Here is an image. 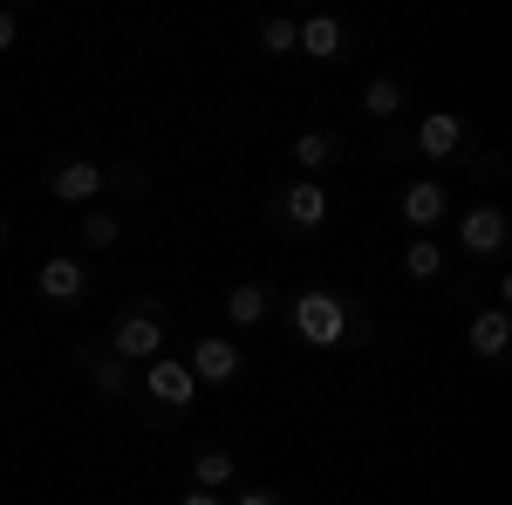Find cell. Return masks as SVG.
I'll return each instance as SVG.
<instances>
[{
  "label": "cell",
  "instance_id": "1",
  "mask_svg": "<svg viewBox=\"0 0 512 505\" xmlns=\"http://www.w3.org/2000/svg\"><path fill=\"white\" fill-rule=\"evenodd\" d=\"M137 383V410L151 417L158 430H178L185 424V410H192V369H185V355H158V362H144V376H130Z\"/></svg>",
  "mask_w": 512,
  "mask_h": 505
},
{
  "label": "cell",
  "instance_id": "2",
  "mask_svg": "<svg viewBox=\"0 0 512 505\" xmlns=\"http://www.w3.org/2000/svg\"><path fill=\"white\" fill-rule=\"evenodd\" d=\"M103 349L117 355L123 369H137V362H158L164 355V308L158 301H137V308H123L110 321V342Z\"/></svg>",
  "mask_w": 512,
  "mask_h": 505
},
{
  "label": "cell",
  "instance_id": "3",
  "mask_svg": "<svg viewBox=\"0 0 512 505\" xmlns=\"http://www.w3.org/2000/svg\"><path fill=\"white\" fill-rule=\"evenodd\" d=\"M349 301L342 294H328V287H308L301 301H294V335L308 342V349H342L349 342Z\"/></svg>",
  "mask_w": 512,
  "mask_h": 505
},
{
  "label": "cell",
  "instance_id": "4",
  "mask_svg": "<svg viewBox=\"0 0 512 505\" xmlns=\"http://www.w3.org/2000/svg\"><path fill=\"white\" fill-rule=\"evenodd\" d=\"M267 219H274V233H308L315 239L321 226H328V192H321V178H294V185H280L274 198H267Z\"/></svg>",
  "mask_w": 512,
  "mask_h": 505
},
{
  "label": "cell",
  "instance_id": "5",
  "mask_svg": "<svg viewBox=\"0 0 512 505\" xmlns=\"http://www.w3.org/2000/svg\"><path fill=\"white\" fill-rule=\"evenodd\" d=\"M185 369H192V383L205 389H226L246 376V349H239L233 335H198L192 349H185Z\"/></svg>",
  "mask_w": 512,
  "mask_h": 505
},
{
  "label": "cell",
  "instance_id": "6",
  "mask_svg": "<svg viewBox=\"0 0 512 505\" xmlns=\"http://www.w3.org/2000/svg\"><path fill=\"white\" fill-rule=\"evenodd\" d=\"M458 246H465V260H499V253L512 246V219L499 212V205H465Z\"/></svg>",
  "mask_w": 512,
  "mask_h": 505
},
{
  "label": "cell",
  "instance_id": "7",
  "mask_svg": "<svg viewBox=\"0 0 512 505\" xmlns=\"http://www.w3.org/2000/svg\"><path fill=\"white\" fill-rule=\"evenodd\" d=\"M48 198L89 212V205L103 198V164H89V157H55V164H48Z\"/></svg>",
  "mask_w": 512,
  "mask_h": 505
},
{
  "label": "cell",
  "instance_id": "8",
  "mask_svg": "<svg viewBox=\"0 0 512 505\" xmlns=\"http://www.w3.org/2000/svg\"><path fill=\"white\" fill-rule=\"evenodd\" d=\"M35 287H41V301H55V308H76L82 294H89V260H82V253H55V260H41Z\"/></svg>",
  "mask_w": 512,
  "mask_h": 505
},
{
  "label": "cell",
  "instance_id": "9",
  "mask_svg": "<svg viewBox=\"0 0 512 505\" xmlns=\"http://www.w3.org/2000/svg\"><path fill=\"white\" fill-rule=\"evenodd\" d=\"M444 219H451V192H444L437 178H410V185H403V226L431 239Z\"/></svg>",
  "mask_w": 512,
  "mask_h": 505
},
{
  "label": "cell",
  "instance_id": "10",
  "mask_svg": "<svg viewBox=\"0 0 512 505\" xmlns=\"http://www.w3.org/2000/svg\"><path fill=\"white\" fill-rule=\"evenodd\" d=\"M294 48H301L308 62H342V55H349V28H342L335 14H308V21H294Z\"/></svg>",
  "mask_w": 512,
  "mask_h": 505
},
{
  "label": "cell",
  "instance_id": "11",
  "mask_svg": "<svg viewBox=\"0 0 512 505\" xmlns=\"http://www.w3.org/2000/svg\"><path fill=\"white\" fill-rule=\"evenodd\" d=\"M417 151L437 157V164L458 157L465 151V117H458V110H424V117H417Z\"/></svg>",
  "mask_w": 512,
  "mask_h": 505
},
{
  "label": "cell",
  "instance_id": "12",
  "mask_svg": "<svg viewBox=\"0 0 512 505\" xmlns=\"http://www.w3.org/2000/svg\"><path fill=\"white\" fill-rule=\"evenodd\" d=\"M465 349H472L478 362H499V355L512 349V314L506 308H478L472 328H465Z\"/></svg>",
  "mask_w": 512,
  "mask_h": 505
},
{
  "label": "cell",
  "instance_id": "13",
  "mask_svg": "<svg viewBox=\"0 0 512 505\" xmlns=\"http://www.w3.org/2000/svg\"><path fill=\"white\" fill-rule=\"evenodd\" d=\"M233 478H239V465L226 444H198L192 451V492H226Z\"/></svg>",
  "mask_w": 512,
  "mask_h": 505
},
{
  "label": "cell",
  "instance_id": "14",
  "mask_svg": "<svg viewBox=\"0 0 512 505\" xmlns=\"http://www.w3.org/2000/svg\"><path fill=\"white\" fill-rule=\"evenodd\" d=\"M76 362L89 369L96 396H110V403H117V396H130V369H123V362H117L110 349H89V342H82V349H76Z\"/></svg>",
  "mask_w": 512,
  "mask_h": 505
},
{
  "label": "cell",
  "instance_id": "15",
  "mask_svg": "<svg viewBox=\"0 0 512 505\" xmlns=\"http://www.w3.org/2000/svg\"><path fill=\"white\" fill-rule=\"evenodd\" d=\"M267 314H274V294H267L260 280H239L233 294H226V321H233V328H260Z\"/></svg>",
  "mask_w": 512,
  "mask_h": 505
},
{
  "label": "cell",
  "instance_id": "16",
  "mask_svg": "<svg viewBox=\"0 0 512 505\" xmlns=\"http://www.w3.org/2000/svg\"><path fill=\"white\" fill-rule=\"evenodd\" d=\"M76 239H82V253H110V246L123 239V212L89 205V219H76Z\"/></svg>",
  "mask_w": 512,
  "mask_h": 505
},
{
  "label": "cell",
  "instance_id": "17",
  "mask_svg": "<svg viewBox=\"0 0 512 505\" xmlns=\"http://www.w3.org/2000/svg\"><path fill=\"white\" fill-rule=\"evenodd\" d=\"M403 103H410V89H403V82H396V76H376V82H369V89H362V110H369V117H376V123L403 117Z\"/></svg>",
  "mask_w": 512,
  "mask_h": 505
},
{
  "label": "cell",
  "instance_id": "18",
  "mask_svg": "<svg viewBox=\"0 0 512 505\" xmlns=\"http://www.w3.org/2000/svg\"><path fill=\"white\" fill-rule=\"evenodd\" d=\"M294 164H301V178H321V171L335 164V137H328V130H301V137H294Z\"/></svg>",
  "mask_w": 512,
  "mask_h": 505
},
{
  "label": "cell",
  "instance_id": "19",
  "mask_svg": "<svg viewBox=\"0 0 512 505\" xmlns=\"http://www.w3.org/2000/svg\"><path fill=\"white\" fill-rule=\"evenodd\" d=\"M403 273L410 280H444V246L424 233H410V246H403Z\"/></svg>",
  "mask_w": 512,
  "mask_h": 505
},
{
  "label": "cell",
  "instance_id": "20",
  "mask_svg": "<svg viewBox=\"0 0 512 505\" xmlns=\"http://www.w3.org/2000/svg\"><path fill=\"white\" fill-rule=\"evenodd\" d=\"M103 192L144 198V192H151V171H144V164H103Z\"/></svg>",
  "mask_w": 512,
  "mask_h": 505
},
{
  "label": "cell",
  "instance_id": "21",
  "mask_svg": "<svg viewBox=\"0 0 512 505\" xmlns=\"http://www.w3.org/2000/svg\"><path fill=\"white\" fill-rule=\"evenodd\" d=\"M260 48H267V55H294V21H287V14H267V21H260Z\"/></svg>",
  "mask_w": 512,
  "mask_h": 505
},
{
  "label": "cell",
  "instance_id": "22",
  "mask_svg": "<svg viewBox=\"0 0 512 505\" xmlns=\"http://www.w3.org/2000/svg\"><path fill=\"white\" fill-rule=\"evenodd\" d=\"M233 505H287V492H274V485H253V492H233Z\"/></svg>",
  "mask_w": 512,
  "mask_h": 505
},
{
  "label": "cell",
  "instance_id": "23",
  "mask_svg": "<svg viewBox=\"0 0 512 505\" xmlns=\"http://www.w3.org/2000/svg\"><path fill=\"white\" fill-rule=\"evenodd\" d=\"M369 335H376L369 314H349V342H342V349H369Z\"/></svg>",
  "mask_w": 512,
  "mask_h": 505
},
{
  "label": "cell",
  "instance_id": "24",
  "mask_svg": "<svg viewBox=\"0 0 512 505\" xmlns=\"http://www.w3.org/2000/svg\"><path fill=\"white\" fill-rule=\"evenodd\" d=\"M14 41H21V21H14V14H7V7H0V55H7V48H14Z\"/></svg>",
  "mask_w": 512,
  "mask_h": 505
},
{
  "label": "cell",
  "instance_id": "25",
  "mask_svg": "<svg viewBox=\"0 0 512 505\" xmlns=\"http://www.w3.org/2000/svg\"><path fill=\"white\" fill-rule=\"evenodd\" d=\"M178 505H226V499H219V492H185Z\"/></svg>",
  "mask_w": 512,
  "mask_h": 505
},
{
  "label": "cell",
  "instance_id": "26",
  "mask_svg": "<svg viewBox=\"0 0 512 505\" xmlns=\"http://www.w3.org/2000/svg\"><path fill=\"white\" fill-rule=\"evenodd\" d=\"M7 239H14V226H7V212H0V246H7Z\"/></svg>",
  "mask_w": 512,
  "mask_h": 505
}]
</instances>
